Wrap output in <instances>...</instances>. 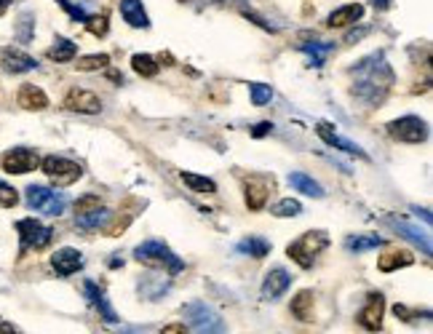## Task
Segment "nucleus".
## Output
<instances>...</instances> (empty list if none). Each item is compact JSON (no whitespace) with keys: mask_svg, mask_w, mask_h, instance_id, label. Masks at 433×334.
I'll use <instances>...</instances> for the list:
<instances>
[{"mask_svg":"<svg viewBox=\"0 0 433 334\" xmlns=\"http://www.w3.org/2000/svg\"><path fill=\"white\" fill-rule=\"evenodd\" d=\"M351 75H353L351 94L369 107L383 104L390 86H393V70H390L383 54H372L367 59H361L358 65L351 67Z\"/></svg>","mask_w":433,"mask_h":334,"instance_id":"f257e3e1","label":"nucleus"},{"mask_svg":"<svg viewBox=\"0 0 433 334\" xmlns=\"http://www.w3.org/2000/svg\"><path fill=\"white\" fill-rule=\"evenodd\" d=\"M182 318L188 321V326L196 334H225L223 316L201 300L182 305Z\"/></svg>","mask_w":433,"mask_h":334,"instance_id":"f03ea898","label":"nucleus"},{"mask_svg":"<svg viewBox=\"0 0 433 334\" xmlns=\"http://www.w3.org/2000/svg\"><path fill=\"white\" fill-rule=\"evenodd\" d=\"M134 257L150 267H166L171 276H177L179 270H185V262L164 241H144V244L134 249Z\"/></svg>","mask_w":433,"mask_h":334,"instance_id":"7ed1b4c3","label":"nucleus"},{"mask_svg":"<svg viewBox=\"0 0 433 334\" xmlns=\"http://www.w3.org/2000/svg\"><path fill=\"white\" fill-rule=\"evenodd\" d=\"M326 246H329V235L324 233V230H311V233H302L294 244H289L287 254L300 267L308 270V267H313L316 257L321 254Z\"/></svg>","mask_w":433,"mask_h":334,"instance_id":"20e7f679","label":"nucleus"},{"mask_svg":"<svg viewBox=\"0 0 433 334\" xmlns=\"http://www.w3.org/2000/svg\"><path fill=\"white\" fill-rule=\"evenodd\" d=\"M24 200H27V206L33 212H43L48 217H59V214L65 212V195L56 193V190L43 188V185H30Z\"/></svg>","mask_w":433,"mask_h":334,"instance_id":"39448f33","label":"nucleus"},{"mask_svg":"<svg viewBox=\"0 0 433 334\" xmlns=\"http://www.w3.org/2000/svg\"><path fill=\"white\" fill-rule=\"evenodd\" d=\"M41 168H43V174L51 182H56V185H73V182H78L80 177H83V168H80V163H75V161H70V158H62V156H46L43 161H41Z\"/></svg>","mask_w":433,"mask_h":334,"instance_id":"423d86ee","label":"nucleus"},{"mask_svg":"<svg viewBox=\"0 0 433 334\" xmlns=\"http://www.w3.org/2000/svg\"><path fill=\"white\" fill-rule=\"evenodd\" d=\"M388 134L396 142H407V145H417L428 139V123L417 118V115H404L399 121L388 123Z\"/></svg>","mask_w":433,"mask_h":334,"instance_id":"0eeeda50","label":"nucleus"},{"mask_svg":"<svg viewBox=\"0 0 433 334\" xmlns=\"http://www.w3.org/2000/svg\"><path fill=\"white\" fill-rule=\"evenodd\" d=\"M16 230H19V238H22V252L24 249H35V252H41L46 246L51 244V238H54V230L48 227V225L38 222V220H19L16 222Z\"/></svg>","mask_w":433,"mask_h":334,"instance_id":"6e6552de","label":"nucleus"},{"mask_svg":"<svg viewBox=\"0 0 433 334\" xmlns=\"http://www.w3.org/2000/svg\"><path fill=\"white\" fill-rule=\"evenodd\" d=\"M270 190H273V179L262 177V174H252V177L246 179V185H244L246 206H249L252 212H260V209L265 206Z\"/></svg>","mask_w":433,"mask_h":334,"instance_id":"1a4fd4ad","label":"nucleus"},{"mask_svg":"<svg viewBox=\"0 0 433 334\" xmlns=\"http://www.w3.org/2000/svg\"><path fill=\"white\" fill-rule=\"evenodd\" d=\"M38 166H41V158H38L35 150H27V147H16V150H11L9 156L3 158V168L9 174H30Z\"/></svg>","mask_w":433,"mask_h":334,"instance_id":"9d476101","label":"nucleus"},{"mask_svg":"<svg viewBox=\"0 0 433 334\" xmlns=\"http://www.w3.org/2000/svg\"><path fill=\"white\" fill-rule=\"evenodd\" d=\"M383 316H385V300L383 294H369L367 308L358 313V323L367 332H380L383 329Z\"/></svg>","mask_w":433,"mask_h":334,"instance_id":"9b49d317","label":"nucleus"},{"mask_svg":"<svg viewBox=\"0 0 433 334\" xmlns=\"http://www.w3.org/2000/svg\"><path fill=\"white\" fill-rule=\"evenodd\" d=\"M316 134L321 136L324 142L329 147H337V150H343V153H348V156H358V158H367V153L361 150V147L356 145V142H351V139H345V136H340V134L334 131L329 123H316Z\"/></svg>","mask_w":433,"mask_h":334,"instance_id":"f8f14e48","label":"nucleus"},{"mask_svg":"<svg viewBox=\"0 0 433 334\" xmlns=\"http://www.w3.org/2000/svg\"><path fill=\"white\" fill-rule=\"evenodd\" d=\"M65 107L73 112H86V115H94V112L102 110V102L97 94H91L86 89H73L65 97Z\"/></svg>","mask_w":433,"mask_h":334,"instance_id":"ddd939ff","label":"nucleus"},{"mask_svg":"<svg viewBox=\"0 0 433 334\" xmlns=\"http://www.w3.org/2000/svg\"><path fill=\"white\" fill-rule=\"evenodd\" d=\"M385 222L396 230V233H401L407 241H412L415 246H420L422 249V254L425 257H431V252H433V246H431V235L425 233V230H420V227H415V225H410V222H404V220H393V217H388Z\"/></svg>","mask_w":433,"mask_h":334,"instance_id":"4468645a","label":"nucleus"},{"mask_svg":"<svg viewBox=\"0 0 433 334\" xmlns=\"http://www.w3.org/2000/svg\"><path fill=\"white\" fill-rule=\"evenodd\" d=\"M0 67H3L6 72L19 75V72H30V70H35L38 62H35L30 54L19 51V48H3V51H0Z\"/></svg>","mask_w":433,"mask_h":334,"instance_id":"2eb2a0df","label":"nucleus"},{"mask_svg":"<svg viewBox=\"0 0 433 334\" xmlns=\"http://www.w3.org/2000/svg\"><path fill=\"white\" fill-rule=\"evenodd\" d=\"M289 286H292V276L284 267H273L265 276V281H262V297L265 300H278V297L287 294Z\"/></svg>","mask_w":433,"mask_h":334,"instance_id":"dca6fc26","label":"nucleus"},{"mask_svg":"<svg viewBox=\"0 0 433 334\" xmlns=\"http://www.w3.org/2000/svg\"><path fill=\"white\" fill-rule=\"evenodd\" d=\"M86 297H89V302L100 311V316H102V321L105 323H118L121 318L115 316V311H112V305L107 302V294H105V289L102 286H97L94 281H86Z\"/></svg>","mask_w":433,"mask_h":334,"instance_id":"f3484780","label":"nucleus"},{"mask_svg":"<svg viewBox=\"0 0 433 334\" xmlns=\"http://www.w3.org/2000/svg\"><path fill=\"white\" fill-rule=\"evenodd\" d=\"M51 265L59 276H73L83 267V254L78 249H59L54 257H51Z\"/></svg>","mask_w":433,"mask_h":334,"instance_id":"a211bd4d","label":"nucleus"},{"mask_svg":"<svg viewBox=\"0 0 433 334\" xmlns=\"http://www.w3.org/2000/svg\"><path fill=\"white\" fill-rule=\"evenodd\" d=\"M16 102L24 110H46L48 107V97L43 94V89H38L33 83H24L19 94H16Z\"/></svg>","mask_w":433,"mask_h":334,"instance_id":"6ab92c4d","label":"nucleus"},{"mask_svg":"<svg viewBox=\"0 0 433 334\" xmlns=\"http://www.w3.org/2000/svg\"><path fill=\"white\" fill-rule=\"evenodd\" d=\"M364 16V6L361 3H348V6H340L337 11L329 14L326 24L329 27H348V24H356Z\"/></svg>","mask_w":433,"mask_h":334,"instance_id":"aec40b11","label":"nucleus"},{"mask_svg":"<svg viewBox=\"0 0 433 334\" xmlns=\"http://www.w3.org/2000/svg\"><path fill=\"white\" fill-rule=\"evenodd\" d=\"M121 14L123 19L132 24V27H142V30H147L150 27V19H147V14H144V6L142 0H121Z\"/></svg>","mask_w":433,"mask_h":334,"instance_id":"412c9836","label":"nucleus"},{"mask_svg":"<svg viewBox=\"0 0 433 334\" xmlns=\"http://www.w3.org/2000/svg\"><path fill=\"white\" fill-rule=\"evenodd\" d=\"M289 185L297 190V193L311 195V198H324L321 185H319L313 177H308V174H302V171H292V174H289Z\"/></svg>","mask_w":433,"mask_h":334,"instance_id":"4be33fe9","label":"nucleus"},{"mask_svg":"<svg viewBox=\"0 0 433 334\" xmlns=\"http://www.w3.org/2000/svg\"><path fill=\"white\" fill-rule=\"evenodd\" d=\"M313 291L311 289H302V291H297V297L292 300V316L297 318V321H311L313 318Z\"/></svg>","mask_w":433,"mask_h":334,"instance_id":"5701e85b","label":"nucleus"},{"mask_svg":"<svg viewBox=\"0 0 433 334\" xmlns=\"http://www.w3.org/2000/svg\"><path fill=\"white\" fill-rule=\"evenodd\" d=\"M235 249H238L241 254L255 257V259H262V257L270 254V244H267L265 238H260V235H249V238H244V241H238Z\"/></svg>","mask_w":433,"mask_h":334,"instance_id":"b1692460","label":"nucleus"},{"mask_svg":"<svg viewBox=\"0 0 433 334\" xmlns=\"http://www.w3.org/2000/svg\"><path fill=\"white\" fill-rule=\"evenodd\" d=\"M179 179H182L193 193H203V195L217 193V185H214V179H209V177H201V174H193V171H182Z\"/></svg>","mask_w":433,"mask_h":334,"instance_id":"393cba45","label":"nucleus"},{"mask_svg":"<svg viewBox=\"0 0 433 334\" xmlns=\"http://www.w3.org/2000/svg\"><path fill=\"white\" fill-rule=\"evenodd\" d=\"M415 262V257L410 254V252H390V254L380 257L378 267L383 270V273H393V270H399V267H407Z\"/></svg>","mask_w":433,"mask_h":334,"instance_id":"a878e982","label":"nucleus"},{"mask_svg":"<svg viewBox=\"0 0 433 334\" xmlns=\"http://www.w3.org/2000/svg\"><path fill=\"white\" fill-rule=\"evenodd\" d=\"M385 241L380 238V235H351L348 241H345V249L348 252H356V254H361V252H369V249H378L383 246Z\"/></svg>","mask_w":433,"mask_h":334,"instance_id":"bb28decb","label":"nucleus"},{"mask_svg":"<svg viewBox=\"0 0 433 334\" xmlns=\"http://www.w3.org/2000/svg\"><path fill=\"white\" fill-rule=\"evenodd\" d=\"M112 212H107V209H94V212L89 214H80L78 217V227H86V230H97V227H105V225L110 222Z\"/></svg>","mask_w":433,"mask_h":334,"instance_id":"cd10ccee","label":"nucleus"},{"mask_svg":"<svg viewBox=\"0 0 433 334\" xmlns=\"http://www.w3.org/2000/svg\"><path fill=\"white\" fill-rule=\"evenodd\" d=\"M75 54H78V45L73 43V41H67V38H56V43L48 48V56L54 62H70Z\"/></svg>","mask_w":433,"mask_h":334,"instance_id":"c85d7f7f","label":"nucleus"},{"mask_svg":"<svg viewBox=\"0 0 433 334\" xmlns=\"http://www.w3.org/2000/svg\"><path fill=\"white\" fill-rule=\"evenodd\" d=\"M300 51H305V54L311 56L313 67H324V59L334 51V43H302Z\"/></svg>","mask_w":433,"mask_h":334,"instance_id":"c756f323","label":"nucleus"},{"mask_svg":"<svg viewBox=\"0 0 433 334\" xmlns=\"http://www.w3.org/2000/svg\"><path fill=\"white\" fill-rule=\"evenodd\" d=\"M132 67H134V72H139L142 78H156L158 75L156 59H153V56H147V54H134Z\"/></svg>","mask_w":433,"mask_h":334,"instance_id":"7c9ffc66","label":"nucleus"},{"mask_svg":"<svg viewBox=\"0 0 433 334\" xmlns=\"http://www.w3.org/2000/svg\"><path fill=\"white\" fill-rule=\"evenodd\" d=\"M110 65V56L107 54H91V56H80L78 59V70L83 72H91V70H102V67Z\"/></svg>","mask_w":433,"mask_h":334,"instance_id":"2f4dec72","label":"nucleus"},{"mask_svg":"<svg viewBox=\"0 0 433 334\" xmlns=\"http://www.w3.org/2000/svg\"><path fill=\"white\" fill-rule=\"evenodd\" d=\"M302 212V206H300V200H294V198H284V200H278L276 206L270 209V214H276V217H297V214Z\"/></svg>","mask_w":433,"mask_h":334,"instance_id":"473e14b6","label":"nucleus"},{"mask_svg":"<svg viewBox=\"0 0 433 334\" xmlns=\"http://www.w3.org/2000/svg\"><path fill=\"white\" fill-rule=\"evenodd\" d=\"M273 99V89L265 86V83H252V102H255L257 107H262L267 102Z\"/></svg>","mask_w":433,"mask_h":334,"instance_id":"72a5a7b5","label":"nucleus"},{"mask_svg":"<svg viewBox=\"0 0 433 334\" xmlns=\"http://www.w3.org/2000/svg\"><path fill=\"white\" fill-rule=\"evenodd\" d=\"M33 14H22V19L16 24V38L22 41V43H30V38H33Z\"/></svg>","mask_w":433,"mask_h":334,"instance_id":"f704fd0d","label":"nucleus"},{"mask_svg":"<svg viewBox=\"0 0 433 334\" xmlns=\"http://www.w3.org/2000/svg\"><path fill=\"white\" fill-rule=\"evenodd\" d=\"M94 209H100V195H94V193H89V195H83V198L75 200V214H89L94 212Z\"/></svg>","mask_w":433,"mask_h":334,"instance_id":"c9c22d12","label":"nucleus"},{"mask_svg":"<svg viewBox=\"0 0 433 334\" xmlns=\"http://www.w3.org/2000/svg\"><path fill=\"white\" fill-rule=\"evenodd\" d=\"M19 203V195H16V190L11 185H6L3 179H0V206H6V209H11Z\"/></svg>","mask_w":433,"mask_h":334,"instance_id":"e433bc0d","label":"nucleus"},{"mask_svg":"<svg viewBox=\"0 0 433 334\" xmlns=\"http://www.w3.org/2000/svg\"><path fill=\"white\" fill-rule=\"evenodd\" d=\"M83 24H86V30H89L91 35H97V38H100V35H107V16H105V14H102V16H89Z\"/></svg>","mask_w":433,"mask_h":334,"instance_id":"4c0bfd02","label":"nucleus"},{"mask_svg":"<svg viewBox=\"0 0 433 334\" xmlns=\"http://www.w3.org/2000/svg\"><path fill=\"white\" fill-rule=\"evenodd\" d=\"M56 3H59V6H62V9H65V11L70 14L73 19H75V22H86V19H89L86 9H83V6H75L73 0H56Z\"/></svg>","mask_w":433,"mask_h":334,"instance_id":"58836bf2","label":"nucleus"},{"mask_svg":"<svg viewBox=\"0 0 433 334\" xmlns=\"http://www.w3.org/2000/svg\"><path fill=\"white\" fill-rule=\"evenodd\" d=\"M244 16H246V19H252V22H257L260 27H262V30H270V33H276V27H273L270 22H265L262 16H257V14H252V11H244Z\"/></svg>","mask_w":433,"mask_h":334,"instance_id":"ea45409f","label":"nucleus"},{"mask_svg":"<svg viewBox=\"0 0 433 334\" xmlns=\"http://www.w3.org/2000/svg\"><path fill=\"white\" fill-rule=\"evenodd\" d=\"M270 131H273V123L262 121V123H257L255 129H252V136H257V139H260V136H265V134H270Z\"/></svg>","mask_w":433,"mask_h":334,"instance_id":"a19ab883","label":"nucleus"},{"mask_svg":"<svg viewBox=\"0 0 433 334\" xmlns=\"http://www.w3.org/2000/svg\"><path fill=\"white\" fill-rule=\"evenodd\" d=\"M161 334H188V329H185V323H169Z\"/></svg>","mask_w":433,"mask_h":334,"instance_id":"79ce46f5","label":"nucleus"},{"mask_svg":"<svg viewBox=\"0 0 433 334\" xmlns=\"http://www.w3.org/2000/svg\"><path fill=\"white\" fill-rule=\"evenodd\" d=\"M0 334H22L14 323H9V321H3L0 323Z\"/></svg>","mask_w":433,"mask_h":334,"instance_id":"37998d69","label":"nucleus"},{"mask_svg":"<svg viewBox=\"0 0 433 334\" xmlns=\"http://www.w3.org/2000/svg\"><path fill=\"white\" fill-rule=\"evenodd\" d=\"M372 3H375V9H380V11H383V9H388L390 0H372Z\"/></svg>","mask_w":433,"mask_h":334,"instance_id":"c03bdc74","label":"nucleus"},{"mask_svg":"<svg viewBox=\"0 0 433 334\" xmlns=\"http://www.w3.org/2000/svg\"><path fill=\"white\" fill-rule=\"evenodd\" d=\"M110 80H115V83H123V75H121V72H110Z\"/></svg>","mask_w":433,"mask_h":334,"instance_id":"a18cd8bd","label":"nucleus"},{"mask_svg":"<svg viewBox=\"0 0 433 334\" xmlns=\"http://www.w3.org/2000/svg\"><path fill=\"white\" fill-rule=\"evenodd\" d=\"M6 9H9V0H0V16L6 14Z\"/></svg>","mask_w":433,"mask_h":334,"instance_id":"49530a36","label":"nucleus"}]
</instances>
